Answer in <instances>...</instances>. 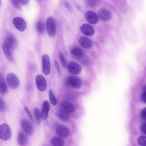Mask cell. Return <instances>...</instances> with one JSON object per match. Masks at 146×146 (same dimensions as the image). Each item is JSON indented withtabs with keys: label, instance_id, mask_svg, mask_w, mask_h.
I'll return each mask as SVG.
<instances>
[{
	"label": "cell",
	"instance_id": "6da1fadb",
	"mask_svg": "<svg viewBox=\"0 0 146 146\" xmlns=\"http://www.w3.org/2000/svg\"><path fill=\"white\" fill-rule=\"evenodd\" d=\"M46 25L48 34L51 37L54 36L56 33V25L54 18L52 17L47 18Z\"/></svg>",
	"mask_w": 146,
	"mask_h": 146
},
{
	"label": "cell",
	"instance_id": "7a4b0ae2",
	"mask_svg": "<svg viewBox=\"0 0 146 146\" xmlns=\"http://www.w3.org/2000/svg\"><path fill=\"white\" fill-rule=\"evenodd\" d=\"M66 83L69 86L75 89L80 88L82 85V81L80 78L75 76H69L66 80Z\"/></svg>",
	"mask_w": 146,
	"mask_h": 146
},
{
	"label": "cell",
	"instance_id": "3957f363",
	"mask_svg": "<svg viewBox=\"0 0 146 146\" xmlns=\"http://www.w3.org/2000/svg\"><path fill=\"white\" fill-rule=\"evenodd\" d=\"M11 132L8 125L3 123L0 125V138L5 141L9 140L11 137Z\"/></svg>",
	"mask_w": 146,
	"mask_h": 146
},
{
	"label": "cell",
	"instance_id": "277c9868",
	"mask_svg": "<svg viewBox=\"0 0 146 146\" xmlns=\"http://www.w3.org/2000/svg\"><path fill=\"white\" fill-rule=\"evenodd\" d=\"M6 79L9 86L11 88L15 89L19 86V80L15 74L12 73H9L7 76Z\"/></svg>",
	"mask_w": 146,
	"mask_h": 146
},
{
	"label": "cell",
	"instance_id": "5b68a950",
	"mask_svg": "<svg viewBox=\"0 0 146 146\" xmlns=\"http://www.w3.org/2000/svg\"><path fill=\"white\" fill-rule=\"evenodd\" d=\"M13 23L15 28L21 31H24L27 27V23L25 20L20 17H15L13 20Z\"/></svg>",
	"mask_w": 146,
	"mask_h": 146
},
{
	"label": "cell",
	"instance_id": "8992f818",
	"mask_svg": "<svg viewBox=\"0 0 146 146\" xmlns=\"http://www.w3.org/2000/svg\"><path fill=\"white\" fill-rule=\"evenodd\" d=\"M42 60V72L44 74L47 75L50 72V62L48 55L46 54H43Z\"/></svg>",
	"mask_w": 146,
	"mask_h": 146
},
{
	"label": "cell",
	"instance_id": "52a82bcc",
	"mask_svg": "<svg viewBox=\"0 0 146 146\" xmlns=\"http://www.w3.org/2000/svg\"><path fill=\"white\" fill-rule=\"evenodd\" d=\"M67 68L71 74L76 75L79 74L81 71L82 67L78 64L74 62H71L67 65Z\"/></svg>",
	"mask_w": 146,
	"mask_h": 146
},
{
	"label": "cell",
	"instance_id": "ba28073f",
	"mask_svg": "<svg viewBox=\"0 0 146 146\" xmlns=\"http://www.w3.org/2000/svg\"><path fill=\"white\" fill-rule=\"evenodd\" d=\"M85 16L87 21L91 24H96L99 21L98 15L93 11H87L85 13Z\"/></svg>",
	"mask_w": 146,
	"mask_h": 146
},
{
	"label": "cell",
	"instance_id": "9c48e42d",
	"mask_svg": "<svg viewBox=\"0 0 146 146\" xmlns=\"http://www.w3.org/2000/svg\"><path fill=\"white\" fill-rule=\"evenodd\" d=\"M56 132L57 135L62 138H66L69 135V129L66 126L61 125H58L56 128Z\"/></svg>",
	"mask_w": 146,
	"mask_h": 146
},
{
	"label": "cell",
	"instance_id": "30bf717a",
	"mask_svg": "<svg viewBox=\"0 0 146 146\" xmlns=\"http://www.w3.org/2000/svg\"><path fill=\"white\" fill-rule=\"evenodd\" d=\"M35 82L37 88L39 90L42 92L45 90L46 83L43 76L39 74L37 75L36 77Z\"/></svg>",
	"mask_w": 146,
	"mask_h": 146
},
{
	"label": "cell",
	"instance_id": "8fae6325",
	"mask_svg": "<svg viewBox=\"0 0 146 146\" xmlns=\"http://www.w3.org/2000/svg\"><path fill=\"white\" fill-rule=\"evenodd\" d=\"M99 19L104 21H110L112 18V14L108 10L106 9H100L98 12Z\"/></svg>",
	"mask_w": 146,
	"mask_h": 146
},
{
	"label": "cell",
	"instance_id": "7c38bea8",
	"mask_svg": "<svg viewBox=\"0 0 146 146\" xmlns=\"http://www.w3.org/2000/svg\"><path fill=\"white\" fill-rule=\"evenodd\" d=\"M17 44L15 38L13 36L10 35L6 37L3 44L12 51L15 48Z\"/></svg>",
	"mask_w": 146,
	"mask_h": 146
},
{
	"label": "cell",
	"instance_id": "4fadbf2b",
	"mask_svg": "<svg viewBox=\"0 0 146 146\" xmlns=\"http://www.w3.org/2000/svg\"><path fill=\"white\" fill-rule=\"evenodd\" d=\"M22 127L25 133L28 135H31L33 131V127L31 123L27 119H22L21 121Z\"/></svg>",
	"mask_w": 146,
	"mask_h": 146
},
{
	"label": "cell",
	"instance_id": "5bb4252c",
	"mask_svg": "<svg viewBox=\"0 0 146 146\" xmlns=\"http://www.w3.org/2000/svg\"><path fill=\"white\" fill-rule=\"evenodd\" d=\"M80 30L84 35L88 37L92 36L95 32L94 27L90 25L87 23L83 24L81 27Z\"/></svg>",
	"mask_w": 146,
	"mask_h": 146
},
{
	"label": "cell",
	"instance_id": "9a60e30c",
	"mask_svg": "<svg viewBox=\"0 0 146 146\" xmlns=\"http://www.w3.org/2000/svg\"><path fill=\"white\" fill-rule=\"evenodd\" d=\"M50 107L49 102L47 100L45 101L43 103L40 113L41 117L42 119L46 120L47 119Z\"/></svg>",
	"mask_w": 146,
	"mask_h": 146
},
{
	"label": "cell",
	"instance_id": "2e32d148",
	"mask_svg": "<svg viewBox=\"0 0 146 146\" xmlns=\"http://www.w3.org/2000/svg\"><path fill=\"white\" fill-rule=\"evenodd\" d=\"M78 42L81 46L86 49H90L92 46L91 40L85 36L80 37L78 39Z\"/></svg>",
	"mask_w": 146,
	"mask_h": 146
},
{
	"label": "cell",
	"instance_id": "e0dca14e",
	"mask_svg": "<svg viewBox=\"0 0 146 146\" xmlns=\"http://www.w3.org/2000/svg\"><path fill=\"white\" fill-rule=\"evenodd\" d=\"M61 105L62 108L68 112H74L76 110L75 106L68 101H62Z\"/></svg>",
	"mask_w": 146,
	"mask_h": 146
},
{
	"label": "cell",
	"instance_id": "ac0fdd59",
	"mask_svg": "<svg viewBox=\"0 0 146 146\" xmlns=\"http://www.w3.org/2000/svg\"><path fill=\"white\" fill-rule=\"evenodd\" d=\"M57 115L60 119L64 121H68L70 117L69 112L65 110H59L57 112Z\"/></svg>",
	"mask_w": 146,
	"mask_h": 146
},
{
	"label": "cell",
	"instance_id": "d6986e66",
	"mask_svg": "<svg viewBox=\"0 0 146 146\" xmlns=\"http://www.w3.org/2000/svg\"><path fill=\"white\" fill-rule=\"evenodd\" d=\"M70 52L72 55L74 57L79 59L84 54L82 50L78 47H73L71 49Z\"/></svg>",
	"mask_w": 146,
	"mask_h": 146
},
{
	"label": "cell",
	"instance_id": "ffe728a7",
	"mask_svg": "<svg viewBox=\"0 0 146 146\" xmlns=\"http://www.w3.org/2000/svg\"><path fill=\"white\" fill-rule=\"evenodd\" d=\"M17 141L20 145H25L28 142V139L27 137L21 131L19 132L17 137Z\"/></svg>",
	"mask_w": 146,
	"mask_h": 146
},
{
	"label": "cell",
	"instance_id": "44dd1931",
	"mask_svg": "<svg viewBox=\"0 0 146 146\" xmlns=\"http://www.w3.org/2000/svg\"><path fill=\"white\" fill-rule=\"evenodd\" d=\"M50 143L53 146H63L64 145V142L63 140L61 138L54 136L51 138Z\"/></svg>",
	"mask_w": 146,
	"mask_h": 146
},
{
	"label": "cell",
	"instance_id": "7402d4cb",
	"mask_svg": "<svg viewBox=\"0 0 146 146\" xmlns=\"http://www.w3.org/2000/svg\"><path fill=\"white\" fill-rule=\"evenodd\" d=\"M8 90L7 87L5 82L0 73V93L6 94Z\"/></svg>",
	"mask_w": 146,
	"mask_h": 146
},
{
	"label": "cell",
	"instance_id": "603a6c76",
	"mask_svg": "<svg viewBox=\"0 0 146 146\" xmlns=\"http://www.w3.org/2000/svg\"><path fill=\"white\" fill-rule=\"evenodd\" d=\"M3 49L7 58L9 61L14 62V59L11 53V51L4 45H3Z\"/></svg>",
	"mask_w": 146,
	"mask_h": 146
},
{
	"label": "cell",
	"instance_id": "cb8c5ba5",
	"mask_svg": "<svg viewBox=\"0 0 146 146\" xmlns=\"http://www.w3.org/2000/svg\"><path fill=\"white\" fill-rule=\"evenodd\" d=\"M33 113L37 123L40 124L41 121V115L39 109L35 108L33 110Z\"/></svg>",
	"mask_w": 146,
	"mask_h": 146
},
{
	"label": "cell",
	"instance_id": "d4e9b609",
	"mask_svg": "<svg viewBox=\"0 0 146 146\" xmlns=\"http://www.w3.org/2000/svg\"><path fill=\"white\" fill-rule=\"evenodd\" d=\"M49 96L51 103L54 106H55L57 104V100L53 93L51 90L49 91Z\"/></svg>",
	"mask_w": 146,
	"mask_h": 146
},
{
	"label": "cell",
	"instance_id": "484cf974",
	"mask_svg": "<svg viewBox=\"0 0 146 146\" xmlns=\"http://www.w3.org/2000/svg\"><path fill=\"white\" fill-rule=\"evenodd\" d=\"M66 98L68 100L73 101L75 100L76 97L75 94L73 92H68L65 95Z\"/></svg>",
	"mask_w": 146,
	"mask_h": 146
},
{
	"label": "cell",
	"instance_id": "4316f807",
	"mask_svg": "<svg viewBox=\"0 0 146 146\" xmlns=\"http://www.w3.org/2000/svg\"><path fill=\"white\" fill-rule=\"evenodd\" d=\"M36 28L37 31L39 33H43L44 31V27L43 23L41 22H38L36 25Z\"/></svg>",
	"mask_w": 146,
	"mask_h": 146
},
{
	"label": "cell",
	"instance_id": "83f0119b",
	"mask_svg": "<svg viewBox=\"0 0 146 146\" xmlns=\"http://www.w3.org/2000/svg\"><path fill=\"white\" fill-rule=\"evenodd\" d=\"M138 144L140 145L144 146L146 145V139L145 136L142 135L139 136L137 139Z\"/></svg>",
	"mask_w": 146,
	"mask_h": 146
},
{
	"label": "cell",
	"instance_id": "f1b7e54d",
	"mask_svg": "<svg viewBox=\"0 0 146 146\" xmlns=\"http://www.w3.org/2000/svg\"><path fill=\"white\" fill-rule=\"evenodd\" d=\"M59 57L62 66L65 68H67V64L65 57L62 52H59Z\"/></svg>",
	"mask_w": 146,
	"mask_h": 146
},
{
	"label": "cell",
	"instance_id": "f546056e",
	"mask_svg": "<svg viewBox=\"0 0 146 146\" xmlns=\"http://www.w3.org/2000/svg\"><path fill=\"white\" fill-rule=\"evenodd\" d=\"M88 4L92 8H94L97 6L98 3V0H88Z\"/></svg>",
	"mask_w": 146,
	"mask_h": 146
},
{
	"label": "cell",
	"instance_id": "4dcf8cb0",
	"mask_svg": "<svg viewBox=\"0 0 146 146\" xmlns=\"http://www.w3.org/2000/svg\"><path fill=\"white\" fill-rule=\"evenodd\" d=\"M6 109L5 104L3 100L0 97V112L3 111Z\"/></svg>",
	"mask_w": 146,
	"mask_h": 146
},
{
	"label": "cell",
	"instance_id": "1f68e13d",
	"mask_svg": "<svg viewBox=\"0 0 146 146\" xmlns=\"http://www.w3.org/2000/svg\"><path fill=\"white\" fill-rule=\"evenodd\" d=\"M13 5L16 8L21 10V6L18 0H11Z\"/></svg>",
	"mask_w": 146,
	"mask_h": 146
},
{
	"label": "cell",
	"instance_id": "d6a6232c",
	"mask_svg": "<svg viewBox=\"0 0 146 146\" xmlns=\"http://www.w3.org/2000/svg\"><path fill=\"white\" fill-rule=\"evenodd\" d=\"M145 86L143 88L142 92L141 95V99L142 101L145 103H146Z\"/></svg>",
	"mask_w": 146,
	"mask_h": 146
},
{
	"label": "cell",
	"instance_id": "836d02e7",
	"mask_svg": "<svg viewBox=\"0 0 146 146\" xmlns=\"http://www.w3.org/2000/svg\"><path fill=\"white\" fill-rule=\"evenodd\" d=\"M146 108H143L141 111L140 113V116L142 120L145 121L146 119Z\"/></svg>",
	"mask_w": 146,
	"mask_h": 146
},
{
	"label": "cell",
	"instance_id": "e575fe53",
	"mask_svg": "<svg viewBox=\"0 0 146 146\" xmlns=\"http://www.w3.org/2000/svg\"><path fill=\"white\" fill-rule=\"evenodd\" d=\"M80 59L82 62L84 64H87L89 62V60L88 57L84 54Z\"/></svg>",
	"mask_w": 146,
	"mask_h": 146
},
{
	"label": "cell",
	"instance_id": "d590c367",
	"mask_svg": "<svg viewBox=\"0 0 146 146\" xmlns=\"http://www.w3.org/2000/svg\"><path fill=\"white\" fill-rule=\"evenodd\" d=\"M146 123L145 122L142 123L140 127V130L141 132L143 134H146Z\"/></svg>",
	"mask_w": 146,
	"mask_h": 146
},
{
	"label": "cell",
	"instance_id": "8d00e7d4",
	"mask_svg": "<svg viewBox=\"0 0 146 146\" xmlns=\"http://www.w3.org/2000/svg\"><path fill=\"white\" fill-rule=\"evenodd\" d=\"M54 64L58 72V74L60 75H61V72L60 70L59 64L57 60H55L54 62Z\"/></svg>",
	"mask_w": 146,
	"mask_h": 146
},
{
	"label": "cell",
	"instance_id": "74e56055",
	"mask_svg": "<svg viewBox=\"0 0 146 146\" xmlns=\"http://www.w3.org/2000/svg\"><path fill=\"white\" fill-rule=\"evenodd\" d=\"M64 5L66 8L70 11H72V8L70 4L67 1H65L64 2Z\"/></svg>",
	"mask_w": 146,
	"mask_h": 146
},
{
	"label": "cell",
	"instance_id": "f35d334b",
	"mask_svg": "<svg viewBox=\"0 0 146 146\" xmlns=\"http://www.w3.org/2000/svg\"><path fill=\"white\" fill-rule=\"evenodd\" d=\"M21 4L23 5H25L28 4L29 0H18Z\"/></svg>",
	"mask_w": 146,
	"mask_h": 146
},
{
	"label": "cell",
	"instance_id": "ab89813d",
	"mask_svg": "<svg viewBox=\"0 0 146 146\" xmlns=\"http://www.w3.org/2000/svg\"><path fill=\"white\" fill-rule=\"evenodd\" d=\"M25 110L26 111V112L27 113L28 115L29 116L31 119V120H33V117L28 109L27 107H25Z\"/></svg>",
	"mask_w": 146,
	"mask_h": 146
},
{
	"label": "cell",
	"instance_id": "60d3db41",
	"mask_svg": "<svg viewBox=\"0 0 146 146\" xmlns=\"http://www.w3.org/2000/svg\"><path fill=\"white\" fill-rule=\"evenodd\" d=\"M1 4V0H0V7Z\"/></svg>",
	"mask_w": 146,
	"mask_h": 146
}]
</instances>
